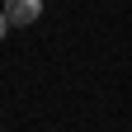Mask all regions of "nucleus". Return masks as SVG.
I'll list each match as a JSON object with an SVG mask.
<instances>
[{
    "mask_svg": "<svg viewBox=\"0 0 132 132\" xmlns=\"http://www.w3.org/2000/svg\"><path fill=\"white\" fill-rule=\"evenodd\" d=\"M38 14H43V0H5V19H10L14 28L38 24Z\"/></svg>",
    "mask_w": 132,
    "mask_h": 132,
    "instance_id": "1",
    "label": "nucleus"
},
{
    "mask_svg": "<svg viewBox=\"0 0 132 132\" xmlns=\"http://www.w3.org/2000/svg\"><path fill=\"white\" fill-rule=\"evenodd\" d=\"M5 28H10V19H5V10H0V38H5Z\"/></svg>",
    "mask_w": 132,
    "mask_h": 132,
    "instance_id": "2",
    "label": "nucleus"
}]
</instances>
